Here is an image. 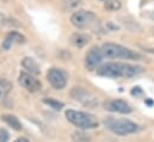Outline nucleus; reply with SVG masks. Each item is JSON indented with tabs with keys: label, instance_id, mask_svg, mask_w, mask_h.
Wrapping results in <instances>:
<instances>
[{
	"label": "nucleus",
	"instance_id": "a878e982",
	"mask_svg": "<svg viewBox=\"0 0 154 142\" xmlns=\"http://www.w3.org/2000/svg\"><path fill=\"white\" fill-rule=\"evenodd\" d=\"M0 97H1V91H0Z\"/></svg>",
	"mask_w": 154,
	"mask_h": 142
},
{
	"label": "nucleus",
	"instance_id": "5701e85b",
	"mask_svg": "<svg viewBox=\"0 0 154 142\" xmlns=\"http://www.w3.org/2000/svg\"><path fill=\"white\" fill-rule=\"evenodd\" d=\"M145 50H146V51H148V53H154V49H148V48H146Z\"/></svg>",
	"mask_w": 154,
	"mask_h": 142
},
{
	"label": "nucleus",
	"instance_id": "7ed1b4c3",
	"mask_svg": "<svg viewBox=\"0 0 154 142\" xmlns=\"http://www.w3.org/2000/svg\"><path fill=\"white\" fill-rule=\"evenodd\" d=\"M66 117L67 119L74 124L75 127L80 129H93L98 127V121L97 118L87 112L82 111H75V110H67L66 111Z\"/></svg>",
	"mask_w": 154,
	"mask_h": 142
},
{
	"label": "nucleus",
	"instance_id": "0eeeda50",
	"mask_svg": "<svg viewBox=\"0 0 154 142\" xmlns=\"http://www.w3.org/2000/svg\"><path fill=\"white\" fill-rule=\"evenodd\" d=\"M103 51H102V48H98V47H92L88 53L86 54L85 56V66L87 69L92 71V69H96L103 61Z\"/></svg>",
	"mask_w": 154,
	"mask_h": 142
},
{
	"label": "nucleus",
	"instance_id": "2eb2a0df",
	"mask_svg": "<svg viewBox=\"0 0 154 142\" xmlns=\"http://www.w3.org/2000/svg\"><path fill=\"white\" fill-rule=\"evenodd\" d=\"M72 140L73 142H91V137L84 131H75L72 135Z\"/></svg>",
	"mask_w": 154,
	"mask_h": 142
},
{
	"label": "nucleus",
	"instance_id": "ddd939ff",
	"mask_svg": "<svg viewBox=\"0 0 154 142\" xmlns=\"http://www.w3.org/2000/svg\"><path fill=\"white\" fill-rule=\"evenodd\" d=\"M1 119L7 123L12 129L14 130H22V123L18 121V118L13 115H2L1 116Z\"/></svg>",
	"mask_w": 154,
	"mask_h": 142
},
{
	"label": "nucleus",
	"instance_id": "9d476101",
	"mask_svg": "<svg viewBox=\"0 0 154 142\" xmlns=\"http://www.w3.org/2000/svg\"><path fill=\"white\" fill-rule=\"evenodd\" d=\"M104 109L111 112H118L122 115H127L131 112V107L128 103L121 99H114V100H108L104 103Z\"/></svg>",
	"mask_w": 154,
	"mask_h": 142
},
{
	"label": "nucleus",
	"instance_id": "9b49d317",
	"mask_svg": "<svg viewBox=\"0 0 154 142\" xmlns=\"http://www.w3.org/2000/svg\"><path fill=\"white\" fill-rule=\"evenodd\" d=\"M22 66H23L26 71L30 72V74H34V75L41 74V69H39L38 63H37L36 60H34L32 57H24L23 61H22Z\"/></svg>",
	"mask_w": 154,
	"mask_h": 142
},
{
	"label": "nucleus",
	"instance_id": "412c9836",
	"mask_svg": "<svg viewBox=\"0 0 154 142\" xmlns=\"http://www.w3.org/2000/svg\"><path fill=\"white\" fill-rule=\"evenodd\" d=\"M141 93H142V90H141L139 86L133 87V90H131V94H133V96H139V94H141Z\"/></svg>",
	"mask_w": 154,
	"mask_h": 142
},
{
	"label": "nucleus",
	"instance_id": "f3484780",
	"mask_svg": "<svg viewBox=\"0 0 154 142\" xmlns=\"http://www.w3.org/2000/svg\"><path fill=\"white\" fill-rule=\"evenodd\" d=\"M121 2L118 1V0H109V1H105V5H104V7H105V10H108V11H111V12H114V11H118L119 8H121Z\"/></svg>",
	"mask_w": 154,
	"mask_h": 142
},
{
	"label": "nucleus",
	"instance_id": "dca6fc26",
	"mask_svg": "<svg viewBox=\"0 0 154 142\" xmlns=\"http://www.w3.org/2000/svg\"><path fill=\"white\" fill-rule=\"evenodd\" d=\"M43 103L47 104V105H49L50 107H53L56 111H60L63 107V103H61L59 100H55V99H51V98H44L43 99Z\"/></svg>",
	"mask_w": 154,
	"mask_h": 142
},
{
	"label": "nucleus",
	"instance_id": "4be33fe9",
	"mask_svg": "<svg viewBox=\"0 0 154 142\" xmlns=\"http://www.w3.org/2000/svg\"><path fill=\"white\" fill-rule=\"evenodd\" d=\"M14 142H29V140H26L25 137H20V139H17Z\"/></svg>",
	"mask_w": 154,
	"mask_h": 142
},
{
	"label": "nucleus",
	"instance_id": "f8f14e48",
	"mask_svg": "<svg viewBox=\"0 0 154 142\" xmlns=\"http://www.w3.org/2000/svg\"><path fill=\"white\" fill-rule=\"evenodd\" d=\"M90 36L85 35V34H80V32H75L71 36V42L72 44H74L78 48H82L84 45H86L90 42Z\"/></svg>",
	"mask_w": 154,
	"mask_h": 142
},
{
	"label": "nucleus",
	"instance_id": "423d86ee",
	"mask_svg": "<svg viewBox=\"0 0 154 142\" xmlns=\"http://www.w3.org/2000/svg\"><path fill=\"white\" fill-rule=\"evenodd\" d=\"M71 96L74 100L80 102L84 105H87L90 107L96 106L98 104V99L88 91H86L82 87H73L71 91Z\"/></svg>",
	"mask_w": 154,
	"mask_h": 142
},
{
	"label": "nucleus",
	"instance_id": "b1692460",
	"mask_svg": "<svg viewBox=\"0 0 154 142\" xmlns=\"http://www.w3.org/2000/svg\"><path fill=\"white\" fill-rule=\"evenodd\" d=\"M147 104L148 105H152V100H147Z\"/></svg>",
	"mask_w": 154,
	"mask_h": 142
},
{
	"label": "nucleus",
	"instance_id": "39448f33",
	"mask_svg": "<svg viewBox=\"0 0 154 142\" xmlns=\"http://www.w3.org/2000/svg\"><path fill=\"white\" fill-rule=\"evenodd\" d=\"M71 23L78 29H87L97 23V16L92 11L79 10L72 14Z\"/></svg>",
	"mask_w": 154,
	"mask_h": 142
},
{
	"label": "nucleus",
	"instance_id": "f03ea898",
	"mask_svg": "<svg viewBox=\"0 0 154 142\" xmlns=\"http://www.w3.org/2000/svg\"><path fill=\"white\" fill-rule=\"evenodd\" d=\"M102 51L104 57L115 60H140L141 55L133 51L131 49L116 43H104L102 45Z\"/></svg>",
	"mask_w": 154,
	"mask_h": 142
},
{
	"label": "nucleus",
	"instance_id": "aec40b11",
	"mask_svg": "<svg viewBox=\"0 0 154 142\" xmlns=\"http://www.w3.org/2000/svg\"><path fill=\"white\" fill-rule=\"evenodd\" d=\"M12 44H13V42H12L8 37H6V38H5V41L2 42V48H4L5 50H8V49L12 47Z\"/></svg>",
	"mask_w": 154,
	"mask_h": 142
},
{
	"label": "nucleus",
	"instance_id": "f257e3e1",
	"mask_svg": "<svg viewBox=\"0 0 154 142\" xmlns=\"http://www.w3.org/2000/svg\"><path fill=\"white\" fill-rule=\"evenodd\" d=\"M142 72V67L125 62H106L97 68V74L106 78H133Z\"/></svg>",
	"mask_w": 154,
	"mask_h": 142
},
{
	"label": "nucleus",
	"instance_id": "393cba45",
	"mask_svg": "<svg viewBox=\"0 0 154 142\" xmlns=\"http://www.w3.org/2000/svg\"><path fill=\"white\" fill-rule=\"evenodd\" d=\"M102 1H109V0H102Z\"/></svg>",
	"mask_w": 154,
	"mask_h": 142
},
{
	"label": "nucleus",
	"instance_id": "a211bd4d",
	"mask_svg": "<svg viewBox=\"0 0 154 142\" xmlns=\"http://www.w3.org/2000/svg\"><path fill=\"white\" fill-rule=\"evenodd\" d=\"M62 2L67 10H73L81 4V0H62Z\"/></svg>",
	"mask_w": 154,
	"mask_h": 142
},
{
	"label": "nucleus",
	"instance_id": "6e6552de",
	"mask_svg": "<svg viewBox=\"0 0 154 142\" xmlns=\"http://www.w3.org/2000/svg\"><path fill=\"white\" fill-rule=\"evenodd\" d=\"M47 79H48L49 84L56 90L65 88V86L67 84L66 75L63 74V72L57 69V68H50L47 73Z\"/></svg>",
	"mask_w": 154,
	"mask_h": 142
},
{
	"label": "nucleus",
	"instance_id": "20e7f679",
	"mask_svg": "<svg viewBox=\"0 0 154 142\" xmlns=\"http://www.w3.org/2000/svg\"><path fill=\"white\" fill-rule=\"evenodd\" d=\"M105 125L109 130H111L114 134L124 136L128 134H133L137 131L139 127L136 123L129 121V119H116V118H108L105 119Z\"/></svg>",
	"mask_w": 154,
	"mask_h": 142
},
{
	"label": "nucleus",
	"instance_id": "1a4fd4ad",
	"mask_svg": "<svg viewBox=\"0 0 154 142\" xmlns=\"http://www.w3.org/2000/svg\"><path fill=\"white\" fill-rule=\"evenodd\" d=\"M18 81H19L20 86L26 88L29 92H37L42 87V84H41L39 80L34 78L31 74H28V73H24V72L19 74Z\"/></svg>",
	"mask_w": 154,
	"mask_h": 142
},
{
	"label": "nucleus",
	"instance_id": "6ab92c4d",
	"mask_svg": "<svg viewBox=\"0 0 154 142\" xmlns=\"http://www.w3.org/2000/svg\"><path fill=\"white\" fill-rule=\"evenodd\" d=\"M10 139V134L6 129H0V142H7Z\"/></svg>",
	"mask_w": 154,
	"mask_h": 142
},
{
	"label": "nucleus",
	"instance_id": "4468645a",
	"mask_svg": "<svg viewBox=\"0 0 154 142\" xmlns=\"http://www.w3.org/2000/svg\"><path fill=\"white\" fill-rule=\"evenodd\" d=\"M7 37L13 42V43H19V44H23V43H25L26 42V38L24 37V36L22 35V34H19V32H17V31H11Z\"/></svg>",
	"mask_w": 154,
	"mask_h": 142
}]
</instances>
